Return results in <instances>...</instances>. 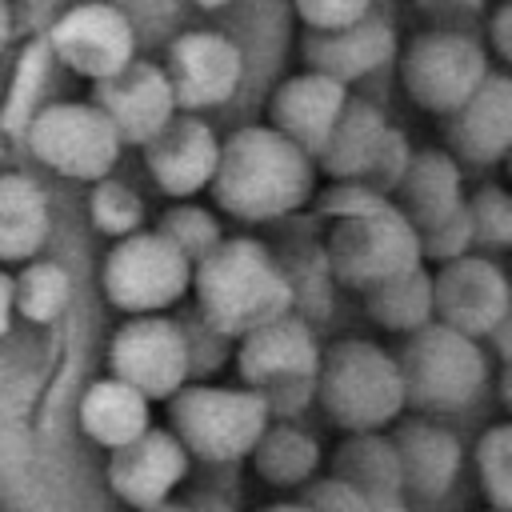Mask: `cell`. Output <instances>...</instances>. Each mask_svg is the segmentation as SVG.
Instances as JSON below:
<instances>
[{"label": "cell", "instance_id": "obj_1", "mask_svg": "<svg viewBox=\"0 0 512 512\" xmlns=\"http://www.w3.org/2000/svg\"><path fill=\"white\" fill-rule=\"evenodd\" d=\"M208 188L212 200L236 220H276L312 200L316 164L272 124H248L220 144Z\"/></svg>", "mask_w": 512, "mask_h": 512}, {"label": "cell", "instance_id": "obj_2", "mask_svg": "<svg viewBox=\"0 0 512 512\" xmlns=\"http://www.w3.org/2000/svg\"><path fill=\"white\" fill-rule=\"evenodd\" d=\"M188 288L196 292L200 320L228 340L292 312V284L284 268L260 240L248 236L220 240L208 256H200Z\"/></svg>", "mask_w": 512, "mask_h": 512}, {"label": "cell", "instance_id": "obj_3", "mask_svg": "<svg viewBox=\"0 0 512 512\" xmlns=\"http://www.w3.org/2000/svg\"><path fill=\"white\" fill-rule=\"evenodd\" d=\"M404 408L420 416H456L480 400L492 376L488 348L440 320L420 324L396 352Z\"/></svg>", "mask_w": 512, "mask_h": 512}, {"label": "cell", "instance_id": "obj_4", "mask_svg": "<svg viewBox=\"0 0 512 512\" xmlns=\"http://www.w3.org/2000/svg\"><path fill=\"white\" fill-rule=\"evenodd\" d=\"M312 400L344 432H384L404 412L396 356L372 340H336L320 352Z\"/></svg>", "mask_w": 512, "mask_h": 512}, {"label": "cell", "instance_id": "obj_5", "mask_svg": "<svg viewBox=\"0 0 512 512\" xmlns=\"http://www.w3.org/2000/svg\"><path fill=\"white\" fill-rule=\"evenodd\" d=\"M316 364H320V344L312 328L292 312L236 340V372L244 388H252L268 404L272 420H288L312 404Z\"/></svg>", "mask_w": 512, "mask_h": 512}, {"label": "cell", "instance_id": "obj_6", "mask_svg": "<svg viewBox=\"0 0 512 512\" xmlns=\"http://www.w3.org/2000/svg\"><path fill=\"white\" fill-rule=\"evenodd\" d=\"M168 428L188 456L208 464H236L252 452L264 432L268 404L252 388L224 384H180L168 400Z\"/></svg>", "mask_w": 512, "mask_h": 512}, {"label": "cell", "instance_id": "obj_7", "mask_svg": "<svg viewBox=\"0 0 512 512\" xmlns=\"http://www.w3.org/2000/svg\"><path fill=\"white\" fill-rule=\"evenodd\" d=\"M324 256L332 276L352 292H368L372 284L424 264L420 236L392 200H376L360 212L336 216L324 240Z\"/></svg>", "mask_w": 512, "mask_h": 512}, {"label": "cell", "instance_id": "obj_8", "mask_svg": "<svg viewBox=\"0 0 512 512\" xmlns=\"http://www.w3.org/2000/svg\"><path fill=\"white\" fill-rule=\"evenodd\" d=\"M192 280L188 256L160 232H128L112 244L104 268H100V288L112 308L124 316L140 312H164L172 308Z\"/></svg>", "mask_w": 512, "mask_h": 512}, {"label": "cell", "instance_id": "obj_9", "mask_svg": "<svg viewBox=\"0 0 512 512\" xmlns=\"http://www.w3.org/2000/svg\"><path fill=\"white\" fill-rule=\"evenodd\" d=\"M24 140L40 164H48L52 172H60L68 180L108 176L124 148L116 128L108 124V116L96 104H76V100L48 104V108L32 112Z\"/></svg>", "mask_w": 512, "mask_h": 512}, {"label": "cell", "instance_id": "obj_10", "mask_svg": "<svg viewBox=\"0 0 512 512\" xmlns=\"http://www.w3.org/2000/svg\"><path fill=\"white\" fill-rule=\"evenodd\" d=\"M488 76V52L480 40L456 28L420 32L400 56V84L412 104L448 116Z\"/></svg>", "mask_w": 512, "mask_h": 512}, {"label": "cell", "instance_id": "obj_11", "mask_svg": "<svg viewBox=\"0 0 512 512\" xmlns=\"http://www.w3.org/2000/svg\"><path fill=\"white\" fill-rule=\"evenodd\" d=\"M108 368L136 392H144L152 404L168 400L180 384H188V344L184 328L168 320L164 312H140L128 316L112 344H108Z\"/></svg>", "mask_w": 512, "mask_h": 512}, {"label": "cell", "instance_id": "obj_12", "mask_svg": "<svg viewBox=\"0 0 512 512\" xmlns=\"http://www.w3.org/2000/svg\"><path fill=\"white\" fill-rule=\"evenodd\" d=\"M504 316H508V280L488 256L464 252L432 272V320L472 340H484Z\"/></svg>", "mask_w": 512, "mask_h": 512}, {"label": "cell", "instance_id": "obj_13", "mask_svg": "<svg viewBox=\"0 0 512 512\" xmlns=\"http://www.w3.org/2000/svg\"><path fill=\"white\" fill-rule=\"evenodd\" d=\"M52 48V60H64L72 72L100 80L108 72H116L120 64L132 60V24L124 12H116L112 4H80L72 12H64L52 32L44 36Z\"/></svg>", "mask_w": 512, "mask_h": 512}, {"label": "cell", "instance_id": "obj_14", "mask_svg": "<svg viewBox=\"0 0 512 512\" xmlns=\"http://www.w3.org/2000/svg\"><path fill=\"white\" fill-rule=\"evenodd\" d=\"M92 104L108 116L120 144H144L176 112L164 68L136 60V56L120 64L116 72L92 80Z\"/></svg>", "mask_w": 512, "mask_h": 512}, {"label": "cell", "instance_id": "obj_15", "mask_svg": "<svg viewBox=\"0 0 512 512\" xmlns=\"http://www.w3.org/2000/svg\"><path fill=\"white\" fill-rule=\"evenodd\" d=\"M240 48L220 32H188L168 52V88L180 112H200L224 104L240 84Z\"/></svg>", "mask_w": 512, "mask_h": 512}, {"label": "cell", "instance_id": "obj_16", "mask_svg": "<svg viewBox=\"0 0 512 512\" xmlns=\"http://www.w3.org/2000/svg\"><path fill=\"white\" fill-rule=\"evenodd\" d=\"M108 488L128 504V508H148L180 488L188 476V452L172 436V428H144L120 448H108Z\"/></svg>", "mask_w": 512, "mask_h": 512}, {"label": "cell", "instance_id": "obj_17", "mask_svg": "<svg viewBox=\"0 0 512 512\" xmlns=\"http://www.w3.org/2000/svg\"><path fill=\"white\" fill-rule=\"evenodd\" d=\"M140 148H144V164H148V176L156 180V188L184 200V196L208 188L220 140L200 116L176 108Z\"/></svg>", "mask_w": 512, "mask_h": 512}, {"label": "cell", "instance_id": "obj_18", "mask_svg": "<svg viewBox=\"0 0 512 512\" xmlns=\"http://www.w3.org/2000/svg\"><path fill=\"white\" fill-rule=\"evenodd\" d=\"M444 132H448V152L456 160H468L476 168L504 160L512 144V80L488 68V76L472 88V96L448 112Z\"/></svg>", "mask_w": 512, "mask_h": 512}, {"label": "cell", "instance_id": "obj_19", "mask_svg": "<svg viewBox=\"0 0 512 512\" xmlns=\"http://www.w3.org/2000/svg\"><path fill=\"white\" fill-rule=\"evenodd\" d=\"M388 428H392L388 440H392L396 460H400L404 496L440 500L460 476V460H464L460 436L448 432L444 424H436L432 416H412V420L396 416Z\"/></svg>", "mask_w": 512, "mask_h": 512}, {"label": "cell", "instance_id": "obj_20", "mask_svg": "<svg viewBox=\"0 0 512 512\" xmlns=\"http://www.w3.org/2000/svg\"><path fill=\"white\" fill-rule=\"evenodd\" d=\"M396 52L392 24L380 16H360L344 28H312L304 36V60L312 72H324L340 84L360 80L388 64Z\"/></svg>", "mask_w": 512, "mask_h": 512}, {"label": "cell", "instance_id": "obj_21", "mask_svg": "<svg viewBox=\"0 0 512 512\" xmlns=\"http://www.w3.org/2000/svg\"><path fill=\"white\" fill-rule=\"evenodd\" d=\"M344 100H348V84L308 68L272 92V128L288 136L296 148H304L308 156H316Z\"/></svg>", "mask_w": 512, "mask_h": 512}, {"label": "cell", "instance_id": "obj_22", "mask_svg": "<svg viewBox=\"0 0 512 512\" xmlns=\"http://www.w3.org/2000/svg\"><path fill=\"white\" fill-rule=\"evenodd\" d=\"M404 220L420 232L436 220H444L448 212H456L464 204V188H460V164L452 152H440V148H424V152H412L408 156V168L404 176L396 180L392 196H388Z\"/></svg>", "mask_w": 512, "mask_h": 512}, {"label": "cell", "instance_id": "obj_23", "mask_svg": "<svg viewBox=\"0 0 512 512\" xmlns=\"http://www.w3.org/2000/svg\"><path fill=\"white\" fill-rule=\"evenodd\" d=\"M80 428L100 448H120L152 424V400L124 384L120 376H104L80 396Z\"/></svg>", "mask_w": 512, "mask_h": 512}, {"label": "cell", "instance_id": "obj_24", "mask_svg": "<svg viewBox=\"0 0 512 512\" xmlns=\"http://www.w3.org/2000/svg\"><path fill=\"white\" fill-rule=\"evenodd\" d=\"M384 132H388L384 112L348 96L344 108H340V116H336V124L328 128L324 144L316 148L312 164H320V172H328L332 180H360L364 168L372 164Z\"/></svg>", "mask_w": 512, "mask_h": 512}, {"label": "cell", "instance_id": "obj_25", "mask_svg": "<svg viewBox=\"0 0 512 512\" xmlns=\"http://www.w3.org/2000/svg\"><path fill=\"white\" fill-rule=\"evenodd\" d=\"M328 468H332V476L352 484L364 500L404 496L400 460H396V448L384 432H344V440L332 448Z\"/></svg>", "mask_w": 512, "mask_h": 512}, {"label": "cell", "instance_id": "obj_26", "mask_svg": "<svg viewBox=\"0 0 512 512\" xmlns=\"http://www.w3.org/2000/svg\"><path fill=\"white\" fill-rule=\"evenodd\" d=\"M244 460H252V472L264 484L300 488L304 480H312L320 472V440L288 420H268Z\"/></svg>", "mask_w": 512, "mask_h": 512}, {"label": "cell", "instance_id": "obj_27", "mask_svg": "<svg viewBox=\"0 0 512 512\" xmlns=\"http://www.w3.org/2000/svg\"><path fill=\"white\" fill-rule=\"evenodd\" d=\"M48 240V204L36 180L0 176V264L32 260Z\"/></svg>", "mask_w": 512, "mask_h": 512}, {"label": "cell", "instance_id": "obj_28", "mask_svg": "<svg viewBox=\"0 0 512 512\" xmlns=\"http://www.w3.org/2000/svg\"><path fill=\"white\" fill-rule=\"evenodd\" d=\"M364 296V308L368 316L384 328V332H416L420 324L432 320V272H424V264L392 276V280H380L372 284Z\"/></svg>", "mask_w": 512, "mask_h": 512}, {"label": "cell", "instance_id": "obj_29", "mask_svg": "<svg viewBox=\"0 0 512 512\" xmlns=\"http://www.w3.org/2000/svg\"><path fill=\"white\" fill-rule=\"evenodd\" d=\"M72 300V280L52 260H24L20 276H12V308L28 324H52Z\"/></svg>", "mask_w": 512, "mask_h": 512}, {"label": "cell", "instance_id": "obj_30", "mask_svg": "<svg viewBox=\"0 0 512 512\" xmlns=\"http://www.w3.org/2000/svg\"><path fill=\"white\" fill-rule=\"evenodd\" d=\"M48 68H52L48 40H32L20 52V64H16V76H12V92H8V108H4V128L12 136H24L32 112H36V100H40V92L48 84Z\"/></svg>", "mask_w": 512, "mask_h": 512}, {"label": "cell", "instance_id": "obj_31", "mask_svg": "<svg viewBox=\"0 0 512 512\" xmlns=\"http://www.w3.org/2000/svg\"><path fill=\"white\" fill-rule=\"evenodd\" d=\"M476 476L492 508H512V428L500 420L476 444Z\"/></svg>", "mask_w": 512, "mask_h": 512}, {"label": "cell", "instance_id": "obj_32", "mask_svg": "<svg viewBox=\"0 0 512 512\" xmlns=\"http://www.w3.org/2000/svg\"><path fill=\"white\" fill-rule=\"evenodd\" d=\"M92 184L96 188L88 196V216H92V224L100 232H108V236L120 240V236H128V232H136L144 224V204H140V196L128 184L108 180V176H100Z\"/></svg>", "mask_w": 512, "mask_h": 512}, {"label": "cell", "instance_id": "obj_33", "mask_svg": "<svg viewBox=\"0 0 512 512\" xmlns=\"http://www.w3.org/2000/svg\"><path fill=\"white\" fill-rule=\"evenodd\" d=\"M464 212L472 224V244L492 248V252L512 244V200L504 188H496V184L476 188L472 196H464Z\"/></svg>", "mask_w": 512, "mask_h": 512}, {"label": "cell", "instance_id": "obj_34", "mask_svg": "<svg viewBox=\"0 0 512 512\" xmlns=\"http://www.w3.org/2000/svg\"><path fill=\"white\" fill-rule=\"evenodd\" d=\"M156 232L168 236V240L188 256V264H196L200 256H208V252L224 240L216 216L204 212V208H196V204H176V208H168V212L160 216V228H156Z\"/></svg>", "mask_w": 512, "mask_h": 512}, {"label": "cell", "instance_id": "obj_35", "mask_svg": "<svg viewBox=\"0 0 512 512\" xmlns=\"http://www.w3.org/2000/svg\"><path fill=\"white\" fill-rule=\"evenodd\" d=\"M416 236H420V256H428V260H436V264H444V260H452V256H464V252H472V224H468L464 204H460L456 212H448L444 220H436V224L420 228Z\"/></svg>", "mask_w": 512, "mask_h": 512}, {"label": "cell", "instance_id": "obj_36", "mask_svg": "<svg viewBox=\"0 0 512 512\" xmlns=\"http://www.w3.org/2000/svg\"><path fill=\"white\" fill-rule=\"evenodd\" d=\"M408 156H412V148H408L404 132L388 124V132H384V140H380L372 164L364 168V176H360L356 184H364V188H372V192H380V196H392L396 180H400L404 168H408Z\"/></svg>", "mask_w": 512, "mask_h": 512}, {"label": "cell", "instance_id": "obj_37", "mask_svg": "<svg viewBox=\"0 0 512 512\" xmlns=\"http://www.w3.org/2000/svg\"><path fill=\"white\" fill-rule=\"evenodd\" d=\"M296 492H300L296 500H300L308 512H368V500H364L352 484H344L340 476H332V472L304 480Z\"/></svg>", "mask_w": 512, "mask_h": 512}, {"label": "cell", "instance_id": "obj_38", "mask_svg": "<svg viewBox=\"0 0 512 512\" xmlns=\"http://www.w3.org/2000/svg\"><path fill=\"white\" fill-rule=\"evenodd\" d=\"M372 0H296V12L308 28H344L360 16H368Z\"/></svg>", "mask_w": 512, "mask_h": 512}, {"label": "cell", "instance_id": "obj_39", "mask_svg": "<svg viewBox=\"0 0 512 512\" xmlns=\"http://www.w3.org/2000/svg\"><path fill=\"white\" fill-rule=\"evenodd\" d=\"M436 28H452V24H464L472 16L484 12V0H412Z\"/></svg>", "mask_w": 512, "mask_h": 512}, {"label": "cell", "instance_id": "obj_40", "mask_svg": "<svg viewBox=\"0 0 512 512\" xmlns=\"http://www.w3.org/2000/svg\"><path fill=\"white\" fill-rule=\"evenodd\" d=\"M492 44H496V56L500 60H512V4L508 0L492 16Z\"/></svg>", "mask_w": 512, "mask_h": 512}, {"label": "cell", "instance_id": "obj_41", "mask_svg": "<svg viewBox=\"0 0 512 512\" xmlns=\"http://www.w3.org/2000/svg\"><path fill=\"white\" fill-rule=\"evenodd\" d=\"M12 316H16V308H12V276L0 272V336H8Z\"/></svg>", "mask_w": 512, "mask_h": 512}, {"label": "cell", "instance_id": "obj_42", "mask_svg": "<svg viewBox=\"0 0 512 512\" xmlns=\"http://www.w3.org/2000/svg\"><path fill=\"white\" fill-rule=\"evenodd\" d=\"M188 504H192V512H232V504L220 492H192Z\"/></svg>", "mask_w": 512, "mask_h": 512}, {"label": "cell", "instance_id": "obj_43", "mask_svg": "<svg viewBox=\"0 0 512 512\" xmlns=\"http://www.w3.org/2000/svg\"><path fill=\"white\" fill-rule=\"evenodd\" d=\"M136 512H192V504H188V496H184V500L164 496V500H156V504H148V508H136Z\"/></svg>", "mask_w": 512, "mask_h": 512}, {"label": "cell", "instance_id": "obj_44", "mask_svg": "<svg viewBox=\"0 0 512 512\" xmlns=\"http://www.w3.org/2000/svg\"><path fill=\"white\" fill-rule=\"evenodd\" d=\"M368 512H408L404 496H384V500H368Z\"/></svg>", "mask_w": 512, "mask_h": 512}, {"label": "cell", "instance_id": "obj_45", "mask_svg": "<svg viewBox=\"0 0 512 512\" xmlns=\"http://www.w3.org/2000/svg\"><path fill=\"white\" fill-rule=\"evenodd\" d=\"M260 512H308L300 500H276V504H264Z\"/></svg>", "mask_w": 512, "mask_h": 512}, {"label": "cell", "instance_id": "obj_46", "mask_svg": "<svg viewBox=\"0 0 512 512\" xmlns=\"http://www.w3.org/2000/svg\"><path fill=\"white\" fill-rule=\"evenodd\" d=\"M8 40V8H4V0H0V44Z\"/></svg>", "mask_w": 512, "mask_h": 512}, {"label": "cell", "instance_id": "obj_47", "mask_svg": "<svg viewBox=\"0 0 512 512\" xmlns=\"http://www.w3.org/2000/svg\"><path fill=\"white\" fill-rule=\"evenodd\" d=\"M200 8H220V4H228V0H196Z\"/></svg>", "mask_w": 512, "mask_h": 512}, {"label": "cell", "instance_id": "obj_48", "mask_svg": "<svg viewBox=\"0 0 512 512\" xmlns=\"http://www.w3.org/2000/svg\"><path fill=\"white\" fill-rule=\"evenodd\" d=\"M488 512H512V508H488Z\"/></svg>", "mask_w": 512, "mask_h": 512}]
</instances>
